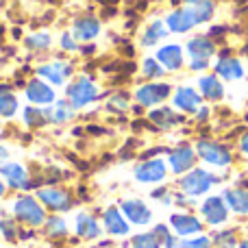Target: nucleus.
I'll use <instances>...</instances> for the list:
<instances>
[{
	"mask_svg": "<svg viewBox=\"0 0 248 248\" xmlns=\"http://www.w3.org/2000/svg\"><path fill=\"white\" fill-rule=\"evenodd\" d=\"M11 214L17 222L29 229L44 227V222H46V218H48L46 207L37 201V196H31V194H20V196L11 202Z\"/></svg>",
	"mask_w": 248,
	"mask_h": 248,
	"instance_id": "nucleus-1",
	"label": "nucleus"
},
{
	"mask_svg": "<svg viewBox=\"0 0 248 248\" xmlns=\"http://www.w3.org/2000/svg\"><path fill=\"white\" fill-rule=\"evenodd\" d=\"M37 201L46 207L48 211H55V214H65L74 207V196L70 189L65 187H57V185H46V187L37 189Z\"/></svg>",
	"mask_w": 248,
	"mask_h": 248,
	"instance_id": "nucleus-2",
	"label": "nucleus"
},
{
	"mask_svg": "<svg viewBox=\"0 0 248 248\" xmlns=\"http://www.w3.org/2000/svg\"><path fill=\"white\" fill-rule=\"evenodd\" d=\"M65 94H68V100L74 109H81V107H87V105L94 103L100 96V92L90 78L83 77V78H78V81H74L72 85H68Z\"/></svg>",
	"mask_w": 248,
	"mask_h": 248,
	"instance_id": "nucleus-3",
	"label": "nucleus"
},
{
	"mask_svg": "<svg viewBox=\"0 0 248 248\" xmlns=\"http://www.w3.org/2000/svg\"><path fill=\"white\" fill-rule=\"evenodd\" d=\"M216 176L211 172L202 170V168H196V170L187 172V174L181 179V189L187 196H202L205 192H209L211 185L216 183Z\"/></svg>",
	"mask_w": 248,
	"mask_h": 248,
	"instance_id": "nucleus-4",
	"label": "nucleus"
},
{
	"mask_svg": "<svg viewBox=\"0 0 248 248\" xmlns=\"http://www.w3.org/2000/svg\"><path fill=\"white\" fill-rule=\"evenodd\" d=\"M0 176L4 179L7 187L11 189H22V192H29L33 189V181H31L29 172L22 163H16V161H7L0 166Z\"/></svg>",
	"mask_w": 248,
	"mask_h": 248,
	"instance_id": "nucleus-5",
	"label": "nucleus"
},
{
	"mask_svg": "<svg viewBox=\"0 0 248 248\" xmlns=\"http://www.w3.org/2000/svg\"><path fill=\"white\" fill-rule=\"evenodd\" d=\"M120 211L124 214V218L128 220V224H135V227H146L153 220V211L140 198H128V201L120 202Z\"/></svg>",
	"mask_w": 248,
	"mask_h": 248,
	"instance_id": "nucleus-6",
	"label": "nucleus"
},
{
	"mask_svg": "<svg viewBox=\"0 0 248 248\" xmlns=\"http://www.w3.org/2000/svg\"><path fill=\"white\" fill-rule=\"evenodd\" d=\"M196 153L202 161L211 163V166H216V168H224V166L231 163V155H229V150L220 144H214V141H198Z\"/></svg>",
	"mask_w": 248,
	"mask_h": 248,
	"instance_id": "nucleus-7",
	"label": "nucleus"
},
{
	"mask_svg": "<svg viewBox=\"0 0 248 248\" xmlns=\"http://www.w3.org/2000/svg\"><path fill=\"white\" fill-rule=\"evenodd\" d=\"M168 174V166L163 159H148L135 168V179L140 183H161Z\"/></svg>",
	"mask_w": 248,
	"mask_h": 248,
	"instance_id": "nucleus-8",
	"label": "nucleus"
},
{
	"mask_svg": "<svg viewBox=\"0 0 248 248\" xmlns=\"http://www.w3.org/2000/svg\"><path fill=\"white\" fill-rule=\"evenodd\" d=\"M201 214H202V218H205L209 224L218 227V224L227 222V218H229V205H227V201H224V198L209 196L201 205Z\"/></svg>",
	"mask_w": 248,
	"mask_h": 248,
	"instance_id": "nucleus-9",
	"label": "nucleus"
},
{
	"mask_svg": "<svg viewBox=\"0 0 248 248\" xmlns=\"http://www.w3.org/2000/svg\"><path fill=\"white\" fill-rule=\"evenodd\" d=\"M170 96V85L168 83H148V85H141L135 92V100L144 107H153L159 105Z\"/></svg>",
	"mask_w": 248,
	"mask_h": 248,
	"instance_id": "nucleus-10",
	"label": "nucleus"
},
{
	"mask_svg": "<svg viewBox=\"0 0 248 248\" xmlns=\"http://www.w3.org/2000/svg\"><path fill=\"white\" fill-rule=\"evenodd\" d=\"M103 227L113 237H124L131 233V224H128V220L124 218V214L118 207H107L103 211Z\"/></svg>",
	"mask_w": 248,
	"mask_h": 248,
	"instance_id": "nucleus-11",
	"label": "nucleus"
},
{
	"mask_svg": "<svg viewBox=\"0 0 248 248\" xmlns=\"http://www.w3.org/2000/svg\"><path fill=\"white\" fill-rule=\"evenodd\" d=\"M26 98H29V103L33 107H50L55 103V90L46 81L35 78V81H31L26 85Z\"/></svg>",
	"mask_w": 248,
	"mask_h": 248,
	"instance_id": "nucleus-12",
	"label": "nucleus"
},
{
	"mask_svg": "<svg viewBox=\"0 0 248 248\" xmlns=\"http://www.w3.org/2000/svg\"><path fill=\"white\" fill-rule=\"evenodd\" d=\"M170 227L179 237H189V235L201 233L202 224H201V220L194 218V216H189V214H172L170 216Z\"/></svg>",
	"mask_w": 248,
	"mask_h": 248,
	"instance_id": "nucleus-13",
	"label": "nucleus"
},
{
	"mask_svg": "<svg viewBox=\"0 0 248 248\" xmlns=\"http://www.w3.org/2000/svg\"><path fill=\"white\" fill-rule=\"evenodd\" d=\"M170 168L174 174H183V172L192 170L194 161H196V150H192L189 146H179L170 153Z\"/></svg>",
	"mask_w": 248,
	"mask_h": 248,
	"instance_id": "nucleus-14",
	"label": "nucleus"
},
{
	"mask_svg": "<svg viewBox=\"0 0 248 248\" xmlns=\"http://www.w3.org/2000/svg\"><path fill=\"white\" fill-rule=\"evenodd\" d=\"M74 231L81 240H96V237H100L103 229H100L98 220L94 216L87 214V211H81V214H77V220H74Z\"/></svg>",
	"mask_w": 248,
	"mask_h": 248,
	"instance_id": "nucleus-15",
	"label": "nucleus"
},
{
	"mask_svg": "<svg viewBox=\"0 0 248 248\" xmlns=\"http://www.w3.org/2000/svg\"><path fill=\"white\" fill-rule=\"evenodd\" d=\"M98 33H100V22L92 16L78 17L72 26V35L77 42H92V39L98 37Z\"/></svg>",
	"mask_w": 248,
	"mask_h": 248,
	"instance_id": "nucleus-16",
	"label": "nucleus"
},
{
	"mask_svg": "<svg viewBox=\"0 0 248 248\" xmlns=\"http://www.w3.org/2000/svg\"><path fill=\"white\" fill-rule=\"evenodd\" d=\"M37 74L50 85H63V81L72 74V65L68 63H48V65H39Z\"/></svg>",
	"mask_w": 248,
	"mask_h": 248,
	"instance_id": "nucleus-17",
	"label": "nucleus"
},
{
	"mask_svg": "<svg viewBox=\"0 0 248 248\" xmlns=\"http://www.w3.org/2000/svg\"><path fill=\"white\" fill-rule=\"evenodd\" d=\"M157 61L166 70H179L183 65V48L176 44H168L157 50Z\"/></svg>",
	"mask_w": 248,
	"mask_h": 248,
	"instance_id": "nucleus-18",
	"label": "nucleus"
},
{
	"mask_svg": "<svg viewBox=\"0 0 248 248\" xmlns=\"http://www.w3.org/2000/svg\"><path fill=\"white\" fill-rule=\"evenodd\" d=\"M174 105L181 109V111L194 113L201 109L202 100H201V96H198V92L192 90V87H179L174 94Z\"/></svg>",
	"mask_w": 248,
	"mask_h": 248,
	"instance_id": "nucleus-19",
	"label": "nucleus"
},
{
	"mask_svg": "<svg viewBox=\"0 0 248 248\" xmlns=\"http://www.w3.org/2000/svg\"><path fill=\"white\" fill-rule=\"evenodd\" d=\"M166 26L172 31V33H187L192 26H196V20H194L192 13L183 7V9H176V11H172L170 16H168Z\"/></svg>",
	"mask_w": 248,
	"mask_h": 248,
	"instance_id": "nucleus-20",
	"label": "nucleus"
},
{
	"mask_svg": "<svg viewBox=\"0 0 248 248\" xmlns=\"http://www.w3.org/2000/svg\"><path fill=\"white\" fill-rule=\"evenodd\" d=\"M214 50H216L214 42H211L209 37H205V35H198V37L189 39V44H187V52H189V57H192V61L194 59L207 61L214 55Z\"/></svg>",
	"mask_w": 248,
	"mask_h": 248,
	"instance_id": "nucleus-21",
	"label": "nucleus"
},
{
	"mask_svg": "<svg viewBox=\"0 0 248 248\" xmlns=\"http://www.w3.org/2000/svg\"><path fill=\"white\" fill-rule=\"evenodd\" d=\"M216 72L222 78H227V81H237V78H242V74H244V68H242V63L237 59H233V57H222V59L216 61Z\"/></svg>",
	"mask_w": 248,
	"mask_h": 248,
	"instance_id": "nucleus-22",
	"label": "nucleus"
},
{
	"mask_svg": "<svg viewBox=\"0 0 248 248\" xmlns=\"http://www.w3.org/2000/svg\"><path fill=\"white\" fill-rule=\"evenodd\" d=\"M185 9L194 16L196 24H202L214 16V2L211 0H185Z\"/></svg>",
	"mask_w": 248,
	"mask_h": 248,
	"instance_id": "nucleus-23",
	"label": "nucleus"
},
{
	"mask_svg": "<svg viewBox=\"0 0 248 248\" xmlns=\"http://www.w3.org/2000/svg\"><path fill=\"white\" fill-rule=\"evenodd\" d=\"M224 201H227L229 209H233L235 214H248V189H240V187L227 189Z\"/></svg>",
	"mask_w": 248,
	"mask_h": 248,
	"instance_id": "nucleus-24",
	"label": "nucleus"
},
{
	"mask_svg": "<svg viewBox=\"0 0 248 248\" xmlns=\"http://www.w3.org/2000/svg\"><path fill=\"white\" fill-rule=\"evenodd\" d=\"M44 233L48 240H63L68 237V222L61 216H50L44 222Z\"/></svg>",
	"mask_w": 248,
	"mask_h": 248,
	"instance_id": "nucleus-25",
	"label": "nucleus"
},
{
	"mask_svg": "<svg viewBox=\"0 0 248 248\" xmlns=\"http://www.w3.org/2000/svg\"><path fill=\"white\" fill-rule=\"evenodd\" d=\"M20 222H17L16 218H9V216H4V218H0V235H2L4 242H9V244H16L17 240H20Z\"/></svg>",
	"mask_w": 248,
	"mask_h": 248,
	"instance_id": "nucleus-26",
	"label": "nucleus"
},
{
	"mask_svg": "<svg viewBox=\"0 0 248 248\" xmlns=\"http://www.w3.org/2000/svg\"><path fill=\"white\" fill-rule=\"evenodd\" d=\"M24 120L29 126L37 128V126H44L46 122H50V107L42 109V107H26L24 109Z\"/></svg>",
	"mask_w": 248,
	"mask_h": 248,
	"instance_id": "nucleus-27",
	"label": "nucleus"
},
{
	"mask_svg": "<svg viewBox=\"0 0 248 248\" xmlns=\"http://www.w3.org/2000/svg\"><path fill=\"white\" fill-rule=\"evenodd\" d=\"M166 35H168L166 24H163L161 20H155V22H150L148 29L141 35V44H144V46H155V44H157L159 39H163Z\"/></svg>",
	"mask_w": 248,
	"mask_h": 248,
	"instance_id": "nucleus-28",
	"label": "nucleus"
},
{
	"mask_svg": "<svg viewBox=\"0 0 248 248\" xmlns=\"http://www.w3.org/2000/svg\"><path fill=\"white\" fill-rule=\"evenodd\" d=\"M198 85H201V92H202V94H205L209 100H220V98L224 96L222 83H220L216 77H202L201 81H198Z\"/></svg>",
	"mask_w": 248,
	"mask_h": 248,
	"instance_id": "nucleus-29",
	"label": "nucleus"
},
{
	"mask_svg": "<svg viewBox=\"0 0 248 248\" xmlns=\"http://www.w3.org/2000/svg\"><path fill=\"white\" fill-rule=\"evenodd\" d=\"M150 120L157 124V126H161V128H172V126H176V124L181 122V118L176 116L172 109L161 107V109H155V111L150 113Z\"/></svg>",
	"mask_w": 248,
	"mask_h": 248,
	"instance_id": "nucleus-30",
	"label": "nucleus"
},
{
	"mask_svg": "<svg viewBox=\"0 0 248 248\" xmlns=\"http://www.w3.org/2000/svg\"><path fill=\"white\" fill-rule=\"evenodd\" d=\"M72 105L68 100H55V105L50 107V122H57V124H63L72 118Z\"/></svg>",
	"mask_w": 248,
	"mask_h": 248,
	"instance_id": "nucleus-31",
	"label": "nucleus"
},
{
	"mask_svg": "<svg viewBox=\"0 0 248 248\" xmlns=\"http://www.w3.org/2000/svg\"><path fill=\"white\" fill-rule=\"evenodd\" d=\"M131 248H161V242L159 237L155 235L153 231H146V233H140L131 240Z\"/></svg>",
	"mask_w": 248,
	"mask_h": 248,
	"instance_id": "nucleus-32",
	"label": "nucleus"
},
{
	"mask_svg": "<svg viewBox=\"0 0 248 248\" xmlns=\"http://www.w3.org/2000/svg\"><path fill=\"white\" fill-rule=\"evenodd\" d=\"M17 111V98L9 92V94L0 96V116L2 118H13Z\"/></svg>",
	"mask_w": 248,
	"mask_h": 248,
	"instance_id": "nucleus-33",
	"label": "nucleus"
},
{
	"mask_svg": "<svg viewBox=\"0 0 248 248\" xmlns=\"http://www.w3.org/2000/svg\"><path fill=\"white\" fill-rule=\"evenodd\" d=\"M50 44H52V37L48 33H33L26 39V46L33 48V50H46V48H50Z\"/></svg>",
	"mask_w": 248,
	"mask_h": 248,
	"instance_id": "nucleus-34",
	"label": "nucleus"
},
{
	"mask_svg": "<svg viewBox=\"0 0 248 248\" xmlns=\"http://www.w3.org/2000/svg\"><path fill=\"white\" fill-rule=\"evenodd\" d=\"M144 77L146 78H159L163 74V68H161V63L159 61H155V59H146L144 61Z\"/></svg>",
	"mask_w": 248,
	"mask_h": 248,
	"instance_id": "nucleus-35",
	"label": "nucleus"
},
{
	"mask_svg": "<svg viewBox=\"0 0 248 248\" xmlns=\"http://www.w3.org/2000/svg\"><path fill=\"white\" fill-rule=\"evenodd\" d=\"M179 248H211V240L205 235H198V237H189V240L179 242Z\"/></svg>",
	"mask_w": 248,
	"mask_h": 248,
	"instance_id": "nucleus-36",
	"label": "nucleus"
},
{
	"mask_svg": "<svg viewBox=\"0 0 248 248\" xmlns=\"http://www.w3.org/2000/svg\"><path fill=\"white\" fill-rule=\"evenodd\" d=\"M61 48H63V50H68V52L78 50V42L74 39L72 33H63V37H61Z\"/></svg>",
	"mask_w": 248,
	"mask_h": 248,
	"instance_id": "nucleus-37",
	"label": "nucleus"
},
{
	"mask_svg": "<svg viewBox=\"0 0 248 248\" xmlns=\"http://www.w3.org/2000/svg\"><path fill=\"white\" fill-rule=\"evenodd\" d=\"M126 94H118V96H113L111 98V103H109V109H120V111H124V109L128 107V103H126Z\"/></svg>",
	"mask_w": 248,
	"mask_h": 248,
	"instance_id": "nucleus-38",
	"label": "nucleus"
},
{
	"mask_svg": "<svg viewBox=\"0 0 248 248\" xmlns=\"http://www.w3.org/2000/svg\"><path fill=\"white\" fill-rule=\"evenodd\" d=\"M216 244H233L231 233H218V237H214Z\"/></svg>",
	"mask_w": 248,
	"mask_h": 248,
	"instance_id": "nucleus-39",
	"label": "nucleus"
},
{
	"mask_svg": "<svg viewBox=\"0 0 248 248\" xmlns=\"http://www.w3.org/2000/svg\"><path fill=\"white\" fill-rule=\"evenodd\" d=\"M205 68H207V61H198V59L192 61V70H196V72L198 70H205Z\"/></svg>",
	"mask_w": 248,
	"mask_h": 248,
	"instance_id": "nucleus-40",
	"label": "nucleus"
},
{
	"mask_svg": "<svg viewBox=\"0 0 248 248\" xmlns=\"http://www.w3.org/2000/svg\"><path fill=\"white\" fill-rule=\"evenodd\" d=\"M7 157H9L7 148H4V146L0 144V166H2V163H7Z\"/></svg>",
	"mask_w": 248,
	"mask_h": 248,
	"instance_id": "nucleus-41",
	"label": "nucleus"
},
{
	"mask_svg": "<svg viewBox=\"0 0 248 248\" xmlns=\"http://www.w3.org/2000/svg\"><path fill=\"white\" fill-rule=\"evenodd\" d=\"M240 146H242V150H244V153H248V133H246V135H244V137H242Z\"/></svg>",
	"mask_w": 248,
	"mask_h": 248,
	"instance_id": "nucleus-42",
	"label": "nucleus"
},
{
	"mask_svg": "<svg viewBox=\"0 0 248 248\" xmlns=\"http://www.w3.org/2000/svg\"><path fill=\"white\" fill-rule=\"evenodd\" d=\"M4 194H7V183H4V179L0 176V198H2Z\"/></svg>",
	"mask_w": 248,
	"mask_h": 248,
	"instance_id": "nucleus-43",
	"label": "nucleus"
},
{
	"mask_svg": "<svg viewBox=\"0 0 248 248\" xmlns=\"http://www.w3.org/2000/svg\"><path fill=\"white\" fill-rule=\"evenodd\" d=\"M9 92H11V87L4 85V83H0V96H2V94H9Z\"/></svg>",
	"mask_w": 248,
	"mask_h": 248,
	"instance_id": "nucleus-44",
	"label": "nucleus"
},
{
	"mask_svg": "<svg viewBox=\"0 0 248 248\" xmlns=\"http://www.w3.org/2000/svg\"><path fill=\"white\" fill-rule=\"evenodd\" d=\"M240 248H248V242H242V246Z\"/></svg>",
	"mask_w": 248,
	"mask_h": 248,
	"instance_id": "nucleus-45",
	"label": "nucleus"
},
{
	"mask_svg": "<svg viewBox=\"0 0 248 248\" xmlns=\"http://www.w3.org/2000/svg\"><path fill=\"white\" fill-rule=\"evenodd\" d=\"M37 248H46V246H37Z\"/></svg>",
	"mask_w": 248,
	"mask_h": 248,
	"instance_id": "nucleus-46",
	"label": "nucleus"
},
{
	"mask_svg": "<svg viewBox=\"0 0 248 248\" xmlns=\"http://www.w3.org/2000/svg\"><path fill=\"white\" fill-rule=\"evenodd\" d=\"M227 248H233V246H227Z\"/></svg>",
	"mask_w": 248,
	"mask_h": 248,
	"instance_id": "nucleus-47",
	"label": "nucleus"
},
{
	"mask_svg": "<svg viewBox=\"0 0 248 248\" xmlns=\"http://www.w3.org/2000/svg\"><path fill=\"white\" fill-rule=\"evenodd\" d=\"M0 214H2V209H0Z\"/></svg>",
	"mask_w": 248,
	"mask_h": 248,
	"instance_id": "nucleus-48",
	"label": "nucleus"
}]
</instances>
